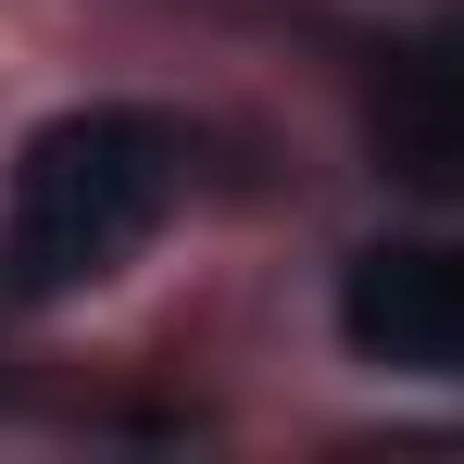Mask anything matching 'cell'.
Wrapping results in <instances>:
<instances>
[{"mask_svg": "<svg viewBox=\"0 0 464 464\" xmlns=\"http://www.w3.org/2000/svg\"><path fill=\"white\" fill-rule=\"evenodd\" d=\"M188 188V139L139 113V101H88V113H51L25 151H13V188H0V289L13 302H76L101 289L139 238L176 214Z\"/></svg>", "mask_w": 464, "mask_h": 464, "instance_id": "obj_1", "label": "cell"}, {"mask_svg": "<svg viewBox=\"0 0 464 464\" xmlns=\"http://www.w3.org/2000/svg\"><path fill=\"white\" fill-rule=\"evenodd\" d=\"M339 339L389 377H464V238H389L339 276Z\"/></svg>", "mask_w": 464, "mask_h": 464, "instance_id": "obj_2", "label": "cell"}, {"mask_svg": "<svg viewBox=\"0 0 464 464\" xmlns=\"http://www.w3.org/2000/svg\"><path fill=\"white\" fill-rule=\"evenodd\" d=\"M364 139L401 188H464V0L440 25H414L364 88Z\"/></svg>", "mask_w": 464, "mask_h": 464, "instance_id": "obj_3", "label": "cell"}]
</instances>
